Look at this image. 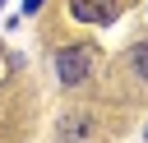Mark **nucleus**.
Returning <instances> with one entry per match:
<instances>
[{
  "label": "nucleus",
  "mask_w": 148,
  "mask_h": 143,
  "mask_svg": "<svg viewBox=\"0 0 148 143\" xmlns=\"http://www.w3.org/2000/svg\"><path fill=\"white\" fill-rule=\"evenodd\" d=\"M56 74H60L65 88H79V83L92 74V51H88V46H65V51H56Z\"/></svg>",
  "instance_id": "nucleus-1"
},
{
  "label": "nucleus",
  "mask_w": 148,
  "mask_h": 143,
  "mask_svg": "<svg viewBox=\"0 0 148 143\" xmlns=\"http://www.w3.org/2000/svg\"><path fill=\"white\" fill-rule=\"evenodd\" d=\"M69 14L79 23H111L120 14V0H69Z\"/></svg>",
  "instance_id": "nucleus-2"
},
{
  "label": "nucleus",
  "mask_w": 148,
  "mask_h": 143,
  "mask_svg": "<svg viewBox=\"0 0 148 143\" xmlns=\"http://www.w3.org/2000/svg\"><path fill=\"white\" fill-rule=\"evenodd\" d=\"M92 134V120L88 115H79V111H69L65 120H60V129H56V138L60 143H74V138H88Z\"/></svg>",
  "instance_id": "nucleus-3"
},
{
  "label": "nucleus",
  "mask_w": 148,
  "mask_h": 143,
  "mask_svg": "<svg viewBox=\"0 0 148 143\" xmlns=\"http://www.w3.org/2000/svg\"><path fill=\"white\" fill-rule=\"evenodd\" d=\"M130 69H134V74L148 83V42H139V46L130 51Z\"/></svg>",
  "instance_id": "nucleus-4"
},
{
  "label": "nucleus",
  "mask_w": 148,
  "mask_h": 143,
  "mask_svg": "<svg viewBox=\"0 0 148 143\" xmlns=\"http://www.w3.org/2000/svg\"><path fill=\"white\" fill-rule=\"evenodd\" d=\"M0 9H5V0H0Z\"/></svg>",
  "instance_id": "nucleus-5"
},
{
  "label": "nucleus",
  "mask_w": 148,
  "mask_h": 143,
  "mask_svg": "<svg viewBox=\"0 0 148 143\" xmlns=\"http://www.w3.org/2000/svg\"><path fill=\"white\" fill-rule=\"evenodd\" d=\"M143 134H148V129H143Z\"/></svg>",
  "instance_id": "nucleus-6"
}]
</instances>
